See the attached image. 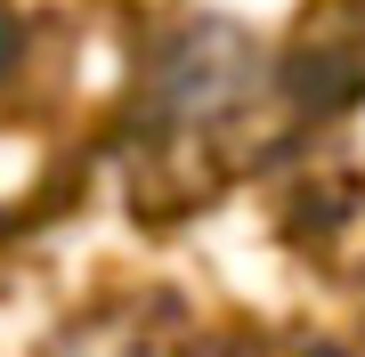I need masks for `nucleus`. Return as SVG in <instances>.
Masks as SVG:
<instances>
[]
</instances>
